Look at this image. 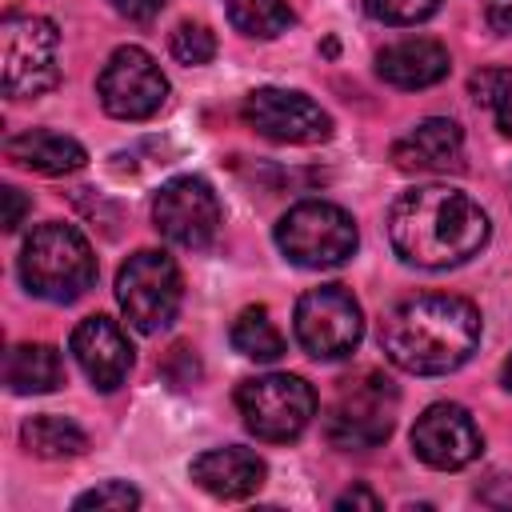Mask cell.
Listing matches in <instances>:
<instances>
[{
	"label": "cell",
	"instance_id": "cell-7",
	"mask_svg": "<svg viewBox=\"0 0 512 512\" xmlns=\"http://www.w3.org/2000/svg\"><path fill=\"white\" fill-rule=\"evenodd\" d=\"M116 300H120L124 320L136 332H148V336L164 332L176 320L180 300H184V280H180L176 260L156 248L132 252L116 272Z\"/></svg>",
	"mask_w": 512,
	"mask_h": 512
},
{
	"label": "cell",
	"instance_id": "cell-26",
	"mask_svg": "<svg viewBox=\"0 0 512 512\" xmlns=\"http://www.w3.org/2000/svg\"><path fill=\"white\" fill-rule=\"evenodd\" d=\"M508 80H512V68H480V72L468 80V92H472L476 104H492L496 92H500Z\"/></svg>",
	"mask_w": 512,
	"mask_h": 512
},
{
	"label": "cell",
	"instance_id": "cell-15",
	"mask_svg": "<svg viewBox=\"0 0 512 512\" xmlns=\"http://www.w3.org/2000/svg\"><path fill=\"white\" fill-rule=\"evenodd\" d=\"M392 160L400 172H456L464 168V132L448 116H428L392 144Z\"/></svg>",
	"mask_w": 512,
	"mask_h": 512
},
{
	"label": "cell",
	"instance_id": "cell-8",
	"mask_svg": "<svg viewBox=\"0 0 512 512\" xmlns=\"http://www.w3.org/2000/svg\"><path fill=\"white\" fill-rule=\"evenodd\" d=\"M236 408L244 416V428L256 440L284 444L296 440L312 416H316V392L304 376L292 372H264L236 388Z\"/></svg>",
	"mask_w": 512,
	"mask_h": 512
},
{
	"label": "cell",
	"instance_id": "cell-24",
	"mask_svg": "<svg viewBox=\"0 0 512 512\" xmlns=\"http://www.w3.org/2000/svg\"><path fill=\"white\" fill-rule=\"evenodd\" d=\"M436 8H440V0H364V12L392 28L420 24V20L436 16Z\"/></svg>",
	"mask_w": 512,
	"mask_h": 512
},
{
	"label": "cell",
	"instance_id": "cell-23",
	"mask_svg": "<svg viewBox=\"0 0 512 512\" xmlns=\"http://www.w3.org/2000/svg\"><path fill=\"white\" fill-rule=\"evenodd\" d=\"M172 56L180 60V64H188V68H196V64H208L212 56H216V36L204 28V24H192V20H184L176 32H172Z\"/></svg>",
	"mask_w": 512,
	"mask_h": 512
},
{
	"label": "cell",
	"instance_id": "cell-28",
	"mask_svg": "<svg viewBox=\"0 0 512 512\" xmlns=\"http://www.w3.org/2000/svg\"><path fill=\"white\" fill-rule=\"evenodd\" d=\"M164 4H168V0H112V8H116L120 16H128V20H136V24L156 20Z\"/></svg>",
	"mask_w": 512,
	"mask_h": 512
},
{
	"label": "cell",
	"instance_id": "cell-5",
	"mask_svg": "<svg viewBox=\"0 0 512 512\" xmlns=\"http://www.w3.org/2000/svg\"><path fill=\"white\" fill-rule=\"evenodd\" d=\"M0 84L8 96L28 100L60 84V32L48 16L8 12L0 24Z\"/></svg>",
	"mask_w": 512,
	"mask_h": 512
},
{
	"label": "cell",
	"instance_id": "cell-25",
	"mask_svg": "<svg viewBox=\"0 0 512 512\" xmlns=\"http://www.w3.org/2000/svg\"><path fill=\"white\" fill-rule=\"evenodd\" d=\"M136 504H140V492L128 480H104V484L76 496V508H96V512H104V508L108 512H128Z\"/></svg>",
	"mask_w": 512,
	"mask_h": 512
},
{
	"label": "cell",
	"instance_id": "cell-6",
	"mask_svg": "<svg viewBox=\"0 0 512 512\" xmlns=\"http://www.w3.org/2000/svg\"><path fill=\"white\" fill-rule=\"evenodd\" d=\"M360 244L356 220L328 200H300L276 220V248L296 268H336Z\"/></svg>",
	"mask_w": 512,
	"mask_h": 512
},
{
	"label": "cell",
	"instance_id": "cell-3",
	"mask_svg": "<svg viewBox=\"0 0 512 512\" xmlns=\"http://www.w3.org/2000/svg\"><path fill=\"white\" fill-rule=\"evenodd\" d=\"M20 280L40 300L72 304L96 284V256H92L88 240L72 224L48 220L24 240Z\"/></svg>",
	"mask_w": 512,
	"mask_h": 512
},
{
	"label": "cell",
	"instance_id": "cell-31",
	"mask_svg": "<svg viewBox=\"0 0 512 512\" xmlns=\"http://www.w3.org/2000/svg\"><path fill=\"white\" fill-rule=\"evenodd\" d=\"M336 508H380V496L376 492H368V488H348L344 496H336Z\"/></svg>",
	"mask_w": 512,
	"mask_h": 512
},
{
	"label": "cell",
	"instance_id": "cell-30",
	"mask_svg": "<svg viewBox=\"0 0 512 512\" xmlns=\"http://www.w3.org/2000/svg\"><path fill=\"white\" fill-rule=\"evenodd\" d=\"M488 24L500 36H512V0H488Z\"/></svg>",
	"mask_w": 512,
	"mask_h": 512
},
{
	"label": "cell",
	"instance_id": "cell-29",
	"mask_svg": "<svg viewBox=\"0 0 512 512\" xmlns=\"http://www.w3.org/2000/svg\"><path fill=\"white\" fill-rule=\"evenodd\" d=\"M488 108L496 112V124H500V132H504V136H512V80H508V84L496 92V100H492Z\"/></svg>",
	"mask_w": 512,
	"mask_h": 512
},
{
	"label": "cell",
	"instance_id": "cell-11",
	"mask_svg": "<svg viewBox=\"0 0 512 512\" xmlns=\"http://www.w3.org/2000/svg\"><path fill=\"white\" fill-rule=\"evenodd\" d=\"M220 200L212 192L208 180L200 176H176L168 184H160L156 200H152V224L164 240L180 244V248H208L220 232Z\"/></svg>",
	"mask_w": 512,
	"mask_h": 512
},
{
	"label": "cell",
	"instance_id": "cell-21",
	"mask_svg": "<svg viewBox=\"0 0 512 512\" xmlns=\"http://www.w3.org/2000/svg\"><path fill=\"white\" fill-rule=\"evenodd\" d=\"M232 348L248 360H260V364H272L284 356V332L276 328V320L268 316V308H244L236 320H232Z\"/></svg>",
	"mask_w": 512,
	"mask_h": 512
},
{
	"label": "cell",
	"instance_id": "cell-9",
	"mask_svg": "<svg viewBox=\"0 0 512 512\" xmlns=\"http://www.w3.org/2000/svg\"><path fill=\"white\" fill-rule=\"evenodd\" d=\"M364 336V312L344 284L308 288L296 300V340L312 360H340Z\"/></svg>",
	"mask_w": 512,
	"mask_h": 512
},
{
	"label": "cell",
	"instance_id": "cell-27",
	"mask_svg": "<svg viewBox=\"0 0 512 512\" xmlns=\"http://www.w3.org/2000/svg\"><path fill=\"white\" fill-rule=\"evenodd\" d=\"M28 212H32V200H28L20 188H4V228L16 232Z\"/></svg>",
	"mask_w": 512,
	"mask_h": 512
},
{
	"label": "cell",
	"instance_id": "cell-32",
	"mask_svg": "<svg viewBox=\"0 0 512 512\" xmlns=\"http://www.w3.org/2000/svg\"><path fill=\"white\" fill-rule=\"evenodd\" d=\"M504 384H508V392H512V356L504 360Z\"/></svg>",
	"mask_w": 512,
	"mask_h": 512
},
{
	"label": "cell",
	"instance_id": "cell-16",
	"mask_svg": "<svg viewBox=\"0 0 512 512\" xmlns=\"http://www.w3.org/2000/svg\"><path fill=\"white\" fill-rule=\"evenodd\" d=\"M448 68H452V56L432 36H404V40H396V44L376 52L380 80L392 84V88H404V92L440 84L448 76Z\"/></svg>",
	"mask_w": 512,
	"mask_h": 512
},
{
	"label": "cell",
	"instance_id": "cell-13",
	"mask_svg": "<svg viewBox=\"0 0 512 512\" xmlns=\"http://www.w3.org/2000/svg\"><path fill=\"white\" fill-rule=\"evenodd\" d=\"M480 448H484L480 428L460 404H448V400L428 404L412 424V452L436 472H456L472 464Z\"/></svg>",
	"mask_w": 512,
	"mask_h": 512
},
{
	"label": "cell",
	"instance_id": "cell-12",
	"mask_svg": "<svg viewBox=\"0 0 512 512\" xmlns=\"http://www.w3.org/2000/svg\"><path fill=\"white\" fill-rule=\"evenodd\" d=\"M244 124L280 144H324L332 116L296 88H256L244 96Z\"/></svg>",
	"mask_w": 512,
	"mask_h": 512
},
{
	"label": "cell",
	"instance_id": "cell-4",
	"mask_svg": "<svg viewBox=\"0 0 512 512\" xmlns=\"http://www.w3.org/2000/svg\"><path fill=\"white\" fill-rule=\"evenodd\" d=\"M396 408H400V392L388 376L356 372L340 380L336 400L328 404V416H324V436L332 448L368 452L388 440L396 424Z\"/></svg>",
	"mask_w": 512,
	"mask_h": 512
},
{
	"label": "cell",
	"instance_id": "cell-22",
	"mask_svg": "<svg viewBox=\"0 0 512 512\" xmlns=\"http://www.w3.org/2000/svg\"><path fill=\"white\" fill-rule=\"evenodd\" d=\"M228 20L236 32H244L252 40H272V36L288 32L292 8H288V0H228Z\"/></svg>",
	"mask_w": 512,
	"mask_h": 512
},
{
	"label": "cell",
	"instance_id": "cell-17",
	"mask_svg": "<svg viewBox=\"0 0 512 512\" xmlns=\"http://www.w3.org/2000/svg\"><path fill=\"white\" fill-rule=\"evenodd\" d=\"M192 480L216 496V500H244L252 496L260 484H264V460L252 452V448H240V444H228V448H208L192 460Z\"/></svg>",
	"mask_w": 512,
	"mask_h": 512
},
{
	"label": "cell",
	"instance_id": "cell-1",
	"mask_svg": "<svg viewBox=\"0 0 512 512\" xmlns=\"http://www.w3.org/2000/svg\"><path fill=\"white\" fill-rule=\"evenodd\" d=\"M488 232V212L448 184L408 188L388 208V240L416 268H456L488 244Z\"/></svg>",
	"mask_w": 512,
	"mask_h": 512
},
{
	"label": "cell",
	"instance_id": "cell-20",
	"mask_svg": "<svg viewBox=\"0 0 512 512\" xmlns=\"http://www.w3.org/2000/svg\"><path fill=\"white\" fill-rule=\"evenodd\" d=\"M20 440L40 460H68V456H80L88 448L84 428L76 420H68V416H56V412L28 416L24 428H20Z\"/></svg>",
	"mask_w": 512,
	"mask_h": 512
},
{
	"label": "cell",
	"instance_id": "cell-18",
	"mask_svg": "<svg viewBox=\"0 0 512 512\" xmlns=\"http://www.w3.org/2000/svg\"><path fill=\"white\" fill-rule=\"evenodd\" d=\"M4 152H8L12 164L44 172V176H64V172H76V168L88 164L84 144L64 136V132H52V128H28V132L12 136L4 144Z\"/></svg>",
	"mask_w": 512,
	"mask_h": 512
},
{
	"label": "cell",
	"instance_id": "cell-2",
	"mask_svg": "<svg viewBox=\"0 0 512 512\" xmlns=\"http://www.w3.org/2000/svg\"><path fill=\"white\" fill-rule=\"evenodd\" d=\"M480 344V308L452 292L396 300L380 320L384 356L412 376L456 372Z\"/></svg>",
	"mask_w": 512,
	"mask_h": 512
},
{
	"label": "cell",
	"instance_id": "cell-10",
	"mask_svg": "<svg viewBox=\"0 0 512 512\" xmlns=\"http://www.w3.org/2000/svg\"><path fill=\"white\" fill-rule=\"evenodd\" d=\"M96 96L116 120H148L168 100V76L144 48L124 44L104 60L96 76Z\"/></svg>",
	"mask_w": 512,
	"mask_h": 512
},
{
	"label": "cell",
	"instance_id": "cell-14",
	"mask_svg": "<svg viewBox=\"0 0 512 512\" xmlns=\"http://www.w3.org/2000/svg\"><path fill=\"white\" fill-rule=\"evenodd\" d=\"M80 372L92 380L96 392H116L128 372H132V344L128 336L120 332V324L112 316H88L72 328V340H68Z\"/></svg>",
	"mask_w": 512,
	"mask_h": 512
},
{
	"label": "cell",
	"instance_id": "cell-19",
	"mask_svg": "<svg viewBox=\"0 0 512 512\" xmlns=\"http://www.w3.org/2000/svg\"><path fill=\"white\" fill-rule=\"evenodd\" d=\"M4 384L16 396H44L64 384V364L52 344H16L4 360Z\"/></svg>",
	"mask_w": 512,
	"mask_h": 512
}]
</instances>
